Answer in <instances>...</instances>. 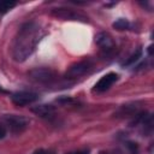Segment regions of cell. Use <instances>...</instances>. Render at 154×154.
Instances as JSON below:
<instances>
[{
	"label": "cell",
	"instance_id": "cell-19",
	"mask_svg": "<svg viewBox=\"0 0 154 154\" xmlns=\"http://www.w3.org/2000/svg\"><path fill=\"white\" fill-rule=\"evenodd\" d=\"M0 90H1V91H2V89H1V88H0Z\"/></svg>",
	"mask_w": 154,
	"mask_h": 154
},
{
	"label": "cell",
	"instance_id": "cell-1",
	"mask_svg": "<svg viewBox=\"0 0 154 154\" xmlns=\"http://www.w3.org/2000/svg\"><path fill=\"white\" fill-rule=\"evenodd\" d=\"M42 36V29L36 22L24 23L17 31L12 43V58L17 63L26 60L35 51L40 38Z\"/></svg>",
	"mask_w": 154,
	"mask_h": 154
},
{
	"label": "cell",
	"instance_id": "cell-16",
	"mask_svg": "<svg viewBox=\"0 0 154 154\" xmlns=\"http://www.w3.org/2000/svg\"><path fill=\"white\" fill-rule=\"evenodd\" d=\"M69 154H89L88 150H78V152H73V153H69Z\"/></svg>",
	"mask_w": 154,
	"mask_h": 154
},
{
	"label": "cell",
	"instance_id": "cell-15",
	"mask_svg": "<svg viewBox=\"0 0 154 154\" xmlns=\"http://www.w3.org/2000/svg\"><path fill=\"white\" fill-rule=\"evenodd\" d=\"M6 134H7V131H6V130H5V128L0 124V140H1V138H4V137L6 136Z\"/></svg>",
	"mask_w": 154,
	"mask_h": 154
},
{
	"label": "cell",
	"instance_id": "cell-17",
	"mask_svg": "<svg viewBox=\"0 0 154 154\" xmlns=\"http://www.w3.org/2000/svg\"><path fill=\"white\" fill-rule=\"evenodd\" d=\"M152 51H153V46H149V47H148V53H149V55H152Z\"/></svg>",
	"mask_w": 154,
	"mask_h": 154
},
{
	"label": "cell",
	"instance_id": "cell-5",
	"mask_svg": "<svg viewBox=\"0 0 154 154\" xmlns=\"http://www.w3.org/2000/svg\"><path fill=\"white\" fill-rule=\"evenodd\" d=\"M38 99V95L34 91H28V90H22L13 93L11 96V100L14 105L17 106H26L32 102H35Z\"/></svg>",
	"mask_w": 154,
	"mask_h": 154
},
{
	"label": "cell",
	"instance_id": "cell-14",
	"mask_svg": "<svg viewBox=\"0 0 154 154\" xmlns=\"http://www.w3.org/2000/svg\"><path fill=\"white\" fill-rule=\"evenodd\" d=\"M32 154H53V153H51L49 150H46V149H37Z\"/></svg>",
	"mask_w": 154,
	"mask_h": 154
},
{
	"label": "cell",
	"instance_id": "cell-11",
	"mask_svg": "<svg viewBox=\"0 0 154 154\" xmlns=\"http://www.w3.org/2000/svg\"><path fill=\"white\" fill-rule=\"evenodd\" d=\"M112 25H113V28L117 29V30H126V29H129L130 23H129V20L125 19V18H119V19H117Z\"/></svg>",
	"mask_w": 154,
	"mask_h": 154
},
{
	"label": "cell",
	"instance_id": "cell-4",
	"mask_svg": "<svg viewBox=\"0 0 154 154\" xmlns=\"http://www.w3.org/2000/svg\"><path fill=\"white\" fill-rule=\"evenodd\" d=\"M93 66L91 61L90 60H82V61H78V63H75L73 65H71L66 72V78L71 79V78H77V77H81L83 75H85L90 67Z\"/></svg>",
	"mask_w": 154,
	"mask_h": 154
},
{
	"label": "cell",
	"instance_id": "cell-10",
	"mask_svg": "<svg viewBox=\"0 0 154 154\" xmlns=\"http://www.w3.org/2000/svg\"><path fill=\"white\" fill-rule=\"evenodd\" d=\"M141 55H142V49L141 48H138V49H136L124 63H123V66H129V65H131V64H134L135 61H137L140 58H141Z\"/></svg>",
	"mask_w": 154,
	"mask_h": 154
},
{
	"label": "cell",
	"instance_id": "cell-13",
	"mask_svg": "<svg viewBox=\"0 0 154 154\" xmlns=\"http://www.w3.org/2000/svg\"><path fill=\"white\" fill-rule=\"evenodd\" d=\"M125 147H126V149L129 150L130 154H138V146H137V143L128 141V142H125Z\"/></svg>",
	"mask_w": 154,
	"mask_h": 154
},
{
	"label": "cell",
	"instance_id": "cell-18",
	"mask_svg": "<svg viewBox=\"0 0 154 154\" xmlns=\"http://www.w3.org/2000/svg\"><path fill=\"white\" fill-rule=\"evenodd\" d=\"M100 154H112V153H109V152H100Z\"/></svg>",
	"mask_w": 154,
	"mask_h": 154
},
{
	"label": "cell",
	"instance_id": "cell-7",
	"mask_svg": "<svg viewBox=\"0 0 154 154\" xmlns=\"http://www.w3.org/2000/svg\"><path fill=\"white\" fill-rule=\"evenodd\" d=\"M95 42L96 45L105 51L106 53H109L113 51L114 48V41L112 38V36L108 34V32H99L95 35Z\"/></svg>",
	"mask_w": 154,
	"mask_h": 154
},
{
	"label": "cell",
	"instance_id": "cell-12",
	"mask_svg": "<svg viewBox=\"0 0 154 154\" xmlns=\"http://www.w3.org/2000/svg\"><path fill=\"white\" fill-rule=\"evenodd\" d=\"M16 5H17V2H14V1L1 0V1H0V13H6V12H8V11L12 10Z\"/></svg>",
	"mask_w": 154,
	"mask_h": 154
},
{
	"label": "cell",
	"instance_id": "cell-2",
	"mask_svg": "<svg viewBox=\"0 0 154 154\" xmlns=\"http://www.w3.org/2000/svg\"><path fill=\"white\" fill-rule=\"evenodd\" d=\"M0 124L5 128L7 132L20 134L28 128L29 120L28 118L18 114H4L0 118Z\"/></svg>",
	"mask_w": 154,
	"mask_h": 154
},
{
	"label": "cell",
	"instance_id": "cell-9",
	"mask_svg": "<svg viewBox=\"0 0 154 154\" xmlns=\"http://www.w3.org/2000/svg\"><path fill=\"white\" fill-rule=\"evenodd\" d=\"M52 13L59 18H63V19H71V20H76L78 19L81 16L76 12H73L72 10L70 8H64V7H59V8H54L52 11Z\"/></svg>",
	"mask_w": 154,
	"mask_h": 154
},
{
	"label": "cell",
	"instance_id": "cell-8",
	"mask_svg": "<svg viewBox=\"0 0 154 154\" xmlns=\"http://www.w3.org/2000/svg\"><path fill=\"white\" fill-rule=\"evenodd\" d=\"M31 112H34L36 116L42 118H53L55 109L52 105H38V106H34L31 108Z\"/></svg>",
	"mask_w": 154,
	"mask_h": 154
},
{
	"label": "cell",
	"instance_id": "cell-6",
	"mask_svg": "<svg viewBox=\"0 0 154 154\" xmlns=\"http://www.w3.org/2000/svg\"><path fill=\"white\" fill-rule=\"evenodd\" d=\"M118 79V75L114 73V72H109L105 76H102L94 85V91H97V93H102V91H106L108 90L113 83Z\"/></svg>",
	"mask_w": 154,
	"mask_h": 154
},
{
	"label": "cell",
	"instance_id": "cell-3",
	"mask_svg": "<svg viewBox=\"0 0 154 154\" xmlns=\"http://www.w3.org/2000/svg\"><path fill=\"white\" fill-rule=\"evenodd\" d=\"M28 76L36 83L51 84L57 79V72L49 67H35L29 71Z\"/></svg>",
	"mask_w": 154,
	"mask_h": 154
}]
</instances>
